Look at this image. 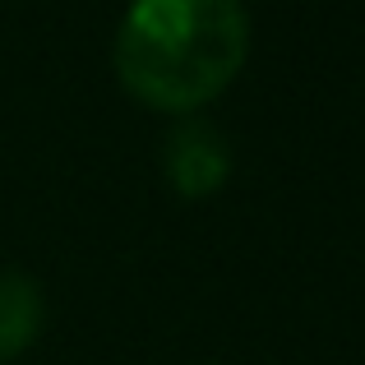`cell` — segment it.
Here are the masks:
<instances>
[{"mask_svg":"<svg viewBox=\"0 0 365 365\" xmlns=\"http://www.w3.org/2000/svg\"><path fill=\"white\" fill-rule=\"evenodd\" d=\"M42 319H46L42 287L19 268H5L0 273V361L24 356L42 333Z\"/></svg>","mask_w":365,"mask_h":365,"instance_id":"cell-3","label":"cell"},{"mask_svg":"<svg viewBox=\"0 0 365 365\" xmlns=\"http://www.w3.org/2000/svg\"><path fill=\"white\" fill-rule=\"evenodd\" d=\"M162 171H167V185L180 199H208L227 185L232 176V148H227V134L208 120H190L180 116V125L167 134V148H162Z\"/></svg>","mask_w":365,"mask_h":365,"instance_id":"cell-2","label":"cell"},{"mask_svg":"<svg viewBox=\"0 0 365 365\" xmlns=\"http://www.w3.org/2000/svg\"><path fill=\"white\" fill-rule=\"evenodd\" d=\"M250 61V14L241 0H134L111 65L120 88L162 116H195L236 83Z\"/></svg>","mask_w":365,"mask_h":365,"instance_id":"cell-1","label":"cell"}]
</instances>
